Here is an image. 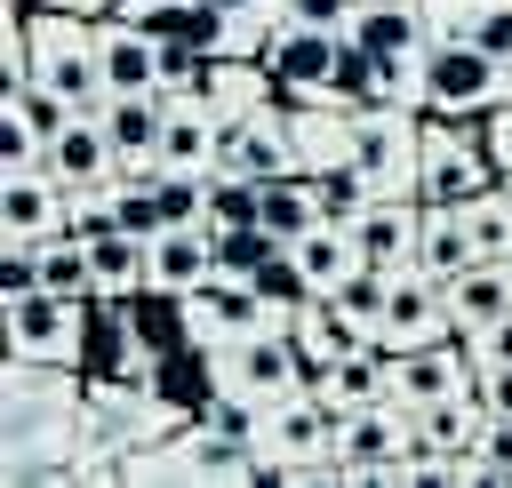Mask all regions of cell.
<instances>
[{"instance_id":"obj_11","label":"cell","mask_w":512,"mask_h":488,"mask_svg":"<svg viewBox=\"0 0 512 488\" xmlns=\"http://www.w3.org/2000/svg\"><path fill=\"white\" fill-rule=\"evenodd\" d=\"M352 248H360V264H376V272L416 264V248H424V200H416V192H376V200L352 216Z\"/></svg>"},{"instance_id":"obj_26","label":"cell","mask_w":512,"mask_h":488,"mask_svg":"<svg viewBox=\"0 0 512 488\" xmlns=\"http://www.w3.org/2000/svg\"><path fill=\"white\" fill-rule=\"evenodd\" d=\"M312 192H320V216L328 224H352L376 192H368V176L352 168V160H328V168H312Z\"/></svg>"},{"instance_id":"obj_16","label":"cell","mask_w":512,"mask_h":488,"mask_svg":"<svg viewBox=\"0 0 512 488\" xmlns=\"http://www.w3.org/2000/svg\"><path fill=\"white\" fill-rule=\"evenodd\" d=\"M64 208H72V192L48 168H0V240L64 232Z\"/></svg>"},{"instance_id":"obj_19","label":"cell","mask_w":512,"mask_h":488,"mask_svg":"<svg viewBox=\"0 0 512 488\" xmlns=\"http://www.w3.org/2000/svg\"><path fill=\"white\" fill-rule=\"evenodd\" d=\"M512 312V256H480V264H464L456 280H448V320H456V336H480L488 320H504Z\"/></svg>"},{"instance_id":"obj_21","label":"cell","mask_w":512,"mask_h":488,"mask_svg":"<svg viewBox=\"0 0 512 488\" xmlns=\"http://www.w3.org/2000/svg\"><path fill=\"white\" fill-rule=\"evenodd\" d=\"M416 264H432L440 280H456L464 264H480L472 208H456V200H424V248H416Z\"/></svg>"},{"instance_id":"obj_33","label":"cell","mask_w":512,"mask_h":488,"mask_svg":"<svg viewBox=\"0 0 512 488\" xmlns=\"http://www.w3.org/2000/svg\"><path fill=\"white\" fill-rule=\"evenodd\" d=\"M24 8H72V16H112L120 0H24Z\"/></svg>"},{"instance_id":"obj_31","label":"cell","mask_w":512,"mask_h":488,"mask_svg":"<svg viewBox=\"0 0 512 488\" xmlns=\"http://www.w3.org/2000/svg\"><path fill=\"white\" fill-rule=\"evenodd\" d=\"M472 344V368H512V312L504 320H488L480 336H464Z\"/></svg>"},{"instance_id":"obj_30","label":"cell","mask_w":512,"mask_h":488,"mask_svg":"<svg viewBox=\"0 0 512 488\" xmlns=\"http://www.w3.org/2000/svg\"><path fill=\"white\" fill-rule=\"evenodd\" d=\"M40 288V240H0V296H32Z\"/></svg>"},{"instance_id":"obj_13","label":"cell","mask_w":512,"mask_h":488,"mask_svg":"<svg viewBox=\"0 0 512 488\" xmlns=\"http://www.w3.org/2000/svg\"><path fill=\"white\" fill-rule=\"evenodd\" d=\"M344 40L368 48L376 64H408V56L432 48V16H424V0H352Z\"/></svg>"},{"instance_id":"obj_17","label":"cell","mask_w":512,"mask_h":488,"mask_svg":"<svg viewBox=\"0 0 512 488\" xmlns=\"http://www.w3.org/2000/svg\"><path fill=\"white\" fill-rule=\"evenodd\" d=\"M96 48H104V88L112 96H136V88H160V32H144L136 16H96Z\"/></svg>"},{"instance_id":"obj_4","label":"cell","mask_w":512,"mask_h":488,"mask_svg":"<svg viewBox=\"0 0 512 488\" xmlns=\"http://www.w3.org/2000/svg\"><path fill=\"white\" fill-rule=\"evenodd\" d=\"M32 80L56 88L72 112H96L104 88V48H96V16L72 8H32Z\"/></svg>"},{"instance_id":"obj_29","label":"cell","mask_w":512,"mask_h":488,"mask_svg":"<svg viewBox=\"0 0 512 488\" xmlns=\"http://www.w3.org/2000/svg\"><path fill=\"white\" fill-rule=\"evenodd\" d=\"M504 72H512V0H472V24H464Z\"/></svg>"},{"instance_id":"obj_23","label":"cell","mask_w":512,"mask_h":488,"mask_svg":"<svg viewBox=\"0 0 512 488\" xmlns=\"http://www.w3.org/2000/svg\"><path fill=\"white\" fill-rule=\"evenodd\" d=\"M312 392H328L336 408H368V400H392V352L368 336L360 352H344L328 376H312Z\"/></svg>"},{"instance_id":"obj_25","label":"cell","mask_w":512,"mask_h":488,"mask_svg":"<svg viewBox=\"0 0 512 488\" xmlns=\"http://www.w3.org/2000/svg\"><path fill=\"white\" fill-rule=\"evenodd\" d=\"M296 264H304V280H312V288H336V280L360 264V248H352V224H312V232L296 240Z\"/></svg>"},{"instance_id":"obj_12","label":"cell","mask_w":512,"mask_h":488,"mask_svg":"<svg viewBox=\"0 0 512 488\" xmlns=\"http://www.w3.org/2000/svg\"><path fill=\"white\" fill-rule=\"evenodd\" d=\"M480 368H472V344L464 336H440V344H416V352H392V400L400 408H432L448 392H472Z\"/></svg>"},{"instance_id":"obj_3","label":"cell","mask_w":512,"mask_h":488,"mask_svg":"<svg viewBox=\"0 0 512 488\" xmlns=\"http://www.w3.org/2000/svg\"><path fill=\"white\" fill-rule=\"evenodd\" d=\"M208 384L248 392L256 408H272V400H288V392L312 384V360H304V344H296L288 320H256V328H240L232 344L208 352Z\"/></svg>"},{"instance_id":"obj_1","label":"cell","mask_w":512,"mask_h":488,"mask_svg":"<svg viewBox=\"0 0 512 488\" xmlns=\"http://www.w3.org/2000/svg\"><path fill=\"white\" fill-rule=\"evenodd\" d=\"M88 424V368L0 360V488H72Z\"/></svg>"},{"instance_id":"obj_24","label":"cell","mask_w":512,"mask_h":488,"mask_svg":"<svg viewBox=\"0 0 512 488\" xmlns=\"http://www.w3.org/2000/svg\"><path fill=\"white\" fill-rule=\"evenodd\" d=\"M280 256H288V240H280V232H264L256 216L216 232V280H264Z\"/></svg>"},{"instance_id":"obj_5","label":"cell","mask_w":512,"mask_h":488,"mask_svg":"<svg viewBox=\"0 0 512 488\" xmlns=\"http://www.w3.org/2000/svg\"><path fill=\"white\" fill-rule=\"evenodd\" d=\"M504 96H512V72L472 32H448V40L424 48V112H440V120H488Z\"/></svg>"},{"instance_id":"obj_6","label":"cell","mask_w":512,"mask_h":488,"mask_svg":"<svg viewBox=\"0 0 512 488\" xmlns=\"http://www.w3.org/2000/svg\"><path fill=\"white\" fill-rule=\"evenodd\" d=\"M352 168L368 176V192H416L424 184V112L352 104Z\"/></svg>"},{"instance_id":"obj_14","label":"cell","mask_w":512,"mask_h":488,"mask_svg":"<svg viewBox=\"0 0 512 488\" xmlns=\"http://www.w3.org/2000/svg\"><path fill=\"white\" fill-rule=\"evenodd\" d=\"M112 152H120V176L136 168H160V128H168V88H136V96H104L96 104Z\"/></svg>"},{"instance_id":"obj_28","label":"cell","mask_w":512,"mask_h":488,"mask_svg":"<svg viewBox=\"0 0 512 488\" xmlns=\"http://www.w3.org/2000/svg\"><path fill=\"white\" fill-rule=\"evenodd\" d=\"M40 160H48V136L0 96V168H40Z\"/></svg>"},{"instance_id":"obj_2","label":"cell","mask_w":512,"mask_h":488,"mask_svg":"<svg viewBox=\"0 0 512 488\" xmlns=\"http://www.w3.org/2000/svg\"><path fill=\"white\" fill-rule=\"evenodd\" d=\"M88 344H96V304H88V296H56V288L0 296V352H8V360L88 368Z\"/></svg>"},{"instance_id":"obj_7","label":"cell","mask_w":512,"mask_h":488,"mask_svg":"<svg viewBox=\"0 0 512 488\" xmlns=\"http://www.w3.org/2000/svg\"><path fill=\"white\" fill-rule=\"evenodd\" d=\"M488 184H504V168H496V152H488V128L424 112V184H416V192H424V200L472 208Z\"/></svg>"},{"instance_id":"obj_27","label":"cell","mask_w":512,"mask_h":488,"mask_svg":"<svg viewBox=\"0 0 512 488\" xmlns=\"http://www.w3.org/2000/svg\"><path fill=\"white\" fill-rule=\"evenodd\" d=\"M472 232H480V256H512V176L472 200Z\"/></svg>"},{"instance_id":"obj_10","label":"cell","mask_w":512,"mask_h":488,"mask_svg":"<svg viewBox=\"0 0 512 488\" xmlns=\"http://www.w3.org/2000/svg\"><path fill=\"white\" fill-rule=\"evenodd\" d=\"M336 424H344V408L328 400V392H288V400H272L264 408V432H256V448H264V472H288V464H312V456H336Z\"/></svg>"},{"instance_id":"obj_20","label":"cell","mask_w":512,"mask_h":488,"mask_svg":"<svg viewBox=\"0 0 512 488\" xmlns=\"http://www.w3.org/2000/svg\"><path fill=\"white\" fill-rule=\"evenodd\" d=\"M288 328H296V344H304L312 376H328V368H336L344 352H360V344H368V328H360V320H352V312H344L336 296H312V304H304V312H296Z\"/></svg>"},{"instance_id":"obj_32","label":"cell","mask_w":512,"mask_h":488,"mask_svg":"<svg viewBox=\"0 0 512 488\" xmlns=\"http://www.w3.org/2000/svg\"><path fill=\"white\" fill-rule=\"evenodd\" d=\"M480 128H488V152H496V168L512 176V96H504V104H496V112H488Z\"/></svg>"},{"instance_id":"obj_8","label":"cell","mask_w":512,"mask_h":488,"mask_svg":"<svg viewBox=\"0 0 512 488\" xmlns=\"http://www.w3.org/2000/svg\"><path fill=\"white\" fill-rule=\"evenodd\" d=\"M296 168H304V152H296V128H288V96H272V104L216 128V176L264 184V176H296Z\"/></svg>"},{"instance_id":"obj_9","label":"cell","mask_w":512,"mask_h":488,"mask_svg":"<svg viewBox=\"0 0 512 488\" xmlns=\"http://www.w3.org/2000/svg\"><path fill=\"white\" fill-rule=\"evenodd\" d=\"M440 336H456V320H448V280H440L432 264H400L392 288H384V312H376V344H384V352H416V344H440Z\"/></svg>"},{"instance_id":"obj_18","label":"cell","mask_w":512,"mask_h":488,"mask_svg":"<svg viewBox=\"0 0 512 488\" xmlns=\"http://www.w3.org/2000/svg\"><path fill=\"white\" fill-rule=\"evenodd\" d=\"M216 280V232L208 224H168V232H152V288L160 296H192V288H208Z\"/></svg>"},{"instance_id":"obj_15","label":"cell","mask_w":512,"mask_h":488,"mask_svg":"<svg viewBox=\"0 0 512 488\" xmlns=\"http://www.w3.org/2000/svg\"><path fill=\"white\" fill-rule=\"evenodd\" d=\"M64 192H88V184H112L120 176V152H112V136H104V120L96 112H72L56 136H48V160H40Z\"/></svg>"},{"instance_id":"obj_22","label":"cell","mask_w":512,"mask_h":488,"mask_svg":"<svg viewBox=\"0 0 512 488\" xmlns=\"http://www.w3.org/2000/svg\"><path fill=\"white\" fill-rule=\"evenodd\" d=\"M256 224H264V232H280L288 248H296L312 224H328V216H320L312 176H304V168H296V176H264V184H256Z\"/></svg>"}]
</instances>
